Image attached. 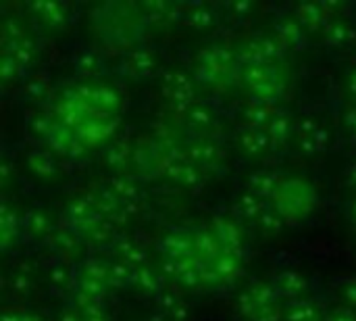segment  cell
<instances>
[{"label": "cell", "instance_id": "c3c4849f", "mask_svg": "<svg viewBox=\"0 0 356 321\" xmlns=\"http://www.w3.org/2000/svg\"><path fill=\"white\" fill-rule=\"evenodd\" d=\"M98 58L94 56V54H83V56H79L77 58V67L86 73V75H92V73H96L98 71Z\"/></svg>", "mask_w": 356, "mask_h": 321}, {"label": "cell", "instance_id": "6f0895ef", "mask_svg": "<svg viewBox=\"0 0 356 321\" xmlns=\"http://www.w3.org/2000/svg\"><path fill=\"white\" fill-rule=\"evenodd\" d=\"M348 182H350V186L356 190V163L348 169Z\"/></svg>", "mask_w": 356, "mask_h": 321}, {"label": "cell", "instance_id": "ba28073f", "mask_svg": "<svg viewBox=\"0 0 356 321\" xmlns=\"http://www.w3.org/2000/svg\"><path fill=\"white\" fill-rule=\"evenodd\" d=\"M294 138H296L298 150L305 152L307 157L321 155L330 146V132L315 119H300L296 123Z\"/></svg>", "mask_w": 356, "mask_h": 321}, {"label": "cell", "instance_id": "f907efd6", "mask_svg": "<svg viewBox=\"0 0 356 321\" xmlns=\"http://www.w3.org/2000/svg\"><path fill=\"white\" fill-rule=\"evenodd\" d=\"M344 123H346L348 132H350V134L356 138V107H353V109H348V111H346V115H344Z\"/></svg>", "mask_w": 356, "mask_h": 321}, {"label": "cell", "instance_id": "836d02e7", "mask_svg": "<svg viewBox=\"0 0 356 321\" xmlns=\"http://www.w3.org/2000/svg\"><path fill=\"white\" fill-rule=\"evenodd\" d=\"M79 278L111 288V265H106V263H102V261H98V259L86 261V263L81 265Z\"/></svg>", "mask_w": 356, "mask_h": 321}, {"label": "cell", "instance_id": "277c9868", "mask_svg": "<svg viewBox=\"0 0 356 321\" xmlns=\"http://www.w3.org/2000/svg\"><path fill=\"white\" fill-rule=\"evenodd\" d=\"M286 48L275 38H259L252 42H244L236 56L246 67H259V65H280L284 58Z\"/></svg>", "mask_w": 356, "mask_h": 321}, {"label": "cell", "instance_id": "f1b7e54d", "mask_svg": "<svg viewBox=\"0 0 356 321\" xmlns=\"http://www.w3.org/2000/svg\"><path fill=\"white\" fill-rule=\"evenodd\" d=\"M236 209H238V213H240V217H244V219H248V221H252V224H257L259 219H261V215L267 211V203L263 201V198H259L257 194H252V192H244V194H240L238 196V201H236Z\"/></svg>", "mask_w": 356, "mask_h": 321}, {"label": "cell", "instance_id": "cb8c5ba5", "mask_svg": "<svg viewBox=\"0 0 356 321\" xmlns=\"http://www.w3.org/2000/svg\"><path fill=\"white\" fill-rule=\"evenodd\" d=\"M194 251L200 261L209 263L223 253V246L219 244V240L215 238V234L209 228H202V230L194 232Z\"/></svg>", "mask_w": 356, "mask_h": 321}, {"label": "cell", "instance_id": "f546056e", "mask_svg": "<svg viewBox=\"0 0 356 321\" xmlns=\"http://www.w3.org/2000/svg\"><path fill=\"white\" fill-rule=\"evenodd\" d=\"M23 228L35 238H48V234H52V217L42 209L27 211L23 215Z\"/></svg>", "mask_w": 356, "mask_h": 321}, {"label": "cell", "instance_id": "5bb4252c", "mask_svg": "<svg viewBox=\"0 0 356 321\" xmlns=\"http://www.w3.org/2000/svg\"><path fill=\"white\" fill-rule=\"evenodd\" d=\"M209 230L215 234V238L219 240V244L223 246V251L242 255L244 253V234L238 228V224L229 221V219H215Z\"/></svg>", "mask_w": 356, "mask_h": 321}, {"label": "cell", "instance_id": "4316f807", "mask_svg": "<svg viewBox=\"0 0 356 321\" xmlns=\"http://www.w3.org/2000/svg\"><path fill=\"white\" fill-rule=\"evenodd\" d=\"M106 190H108L121 205H125V207L136 205V201H138V186H136V182H134L131 178H127V175H117V178H113V180L108 182Z\"/></svg>", "mask_w": 356, "mask_h": 321}, {"label": "cell", "instance_id": "83f0119b", "mask_svg": "<svg viewBox=\"0 0 356 321\" xmlns=\"http://www.w3.org/2000/svg\"><path fill=\"white\" fill-rule=\"evenodd\" d=\"M356 31L355 27L348 21L342 19H334L327 23V27L323 29V38L330 46H346L355 40Z\"/></svg>", "mask_w": 356, "mask_h": 321}, {"label": "cell", "instance_id": "e0dca14e", "mask_svg": "<svg viewBox=\"0 0 356 321\" xmlns=\"http://www.w3.org/2000/svg\"><path fill=\"white\" fill-rule=\"evenodd\" d=\"M154 69H156V58L148 50H134L123 58V71H125V75H129L134 79H144V77L152 75Z\"/></svg>", "mask_w": 356, "mask_h": 321}, {"label": "cell", "instance_id": "b9f144b4", "mask_svg": "<svg viewBox=\"0 0 356 321\" xmlns=\"http://www.w3.org/2000/svg\"><path fill=\"white\" fill-rule=\"evenodd\" d=\"M8 288L15 297H27L33 288L31 276L27 272H13L8 278Z\"/></svg>", "mask_w": 356, "mask_h": 321}, {"label": "cell", "instance_id": "4dcf8cb0", "mask_svg": "<svg viewBox=\"0 0 356 321\" xmlns=\"http://www.w3.org/2000/svg\"><path fill=\"white\" fill-rule=\"evenodd\" d=\"M50 238H52L54 249H56L60 255H65V257H75V255L81 251V244H83L81 234H77V232L71 230V228L58 230V232L50 234Z\"/></svg>", "mask_w": 356, "mask_h": 321}, {"label": "cell", "instance_id": "9a60e30c", "mask_svg": "<svg viewBox=\"0 0 356 321\" xmlns=\"http://www.w3.org/2000/svg\"><path fill=\"white\" fill-rule=\"evenodd\" d=\"M275 40L286 50H302L307 46V29L294 17H286L275 23Z\"/></svg>", "mask_w": 356, "mask_h": 321}, {"label": "cell", "instance_id": "8fae6325", "mask_svg": "<svg viewBox=\"0 0 356 321\" xmlns=\"http://www.w3.org/2000/svg\"><path fill=\"white\" fill-rule=\"evenodd\" d=\"M271 284L275 286L280 299H288L290 303L302 301L305 295L309 292V280L300 272H294V269L277 272Z\"/></svg>", "mask_w": 356, "mask_h": 321}, {"label": "cell", "instance_id": "8992f818", "mask_svg": "<svg viewBox=\"0 0 356 321\" xmlns=\"http://www.w3.org/2000/svg\"><path fill=\"white\" fill-rule=\"evenodd\" d=\"M280 295L275 290V286L271 282H252L238 299V311L242 313L244 320H252L259 311H263L265 307L277 305Z\"/></svg>", "mask_w": 356, "mask_h": 321}, {"label": "cell", "instance_id": "6da1fadb", "mask_svg": "<svg viewBox=\"0 0 356 321\" xmlns=\"http://www.w3.org/2000/svg\"><path fill=\"white\" fill-rule=\"evenodd\" d=\"M273 209L282 215L286 224H296L311 215L317 207V192L315 188L298 178H284L282 186L271 198Z\"/></svg>", "mask_w": 356, "mask_h": 321}, {"label": "cell", "instance_id": "5b68a950", "mask_svg": "<svg viewBox=\"0 0 356 321\" xmlns=\"http://www.w3.org/2000/svg\"><path fill=\"white\" fill-rule=\"evenodd\" d=\"M161 90H163L165 100L177 111H188V109H192L196 104L194 102V98H196L194 81L184 71L165 73L163 81H161Z\"/></svg>", "mask_w": 356, "mask_h": 321}, {"label": "cell", "instance_id": "816d5d0a", "mask_svg": "<svg viewBox=\"0 0 356 321\" xmlns=\"http://www.w3.org/2000/svg\"><path fill=\"white\" fill-rule=\"evenodd\" d=\"M2 321H42L33 315H23V313H2Z\"/></svg>", "mask_w": 356, "mask_h": 321}, {"label": "cell", "instance_id": "44dd1931", "mask_svg": "<svg viewBox=\"0 0 356 321\" xmlns=\"http://www.w3.org/2000/svg\"><path fill=\"white\" fill-rule=\"evenodd\" d=\"M280 111L273 107V102H265V100H254L246 107L244 111V119L248 123V127L254 130H267V125L275 119Z\"/></svg>", "mask_w": 356, "mask_h": 321}, {"label": "cell", "instance_id": "db71d44e", "mask_svg": "<svg viewBox=\"0 0 356 321\" xmlns=\"http://www.w3.org/2000/svg\"><path fill=\"white\" fill-rule=\"evenodd\" d=\"M27 92H29V96L40 98V96H44V94H46V88H44V84H38V81H35V84H31V86H29V90H27Z\"/></svg>", "mask_w": 356, "mask_h": 321}, {"label": "cell", "instance_id": "7402d4cb", "mask_svg": "<svg viewBox=\"0 0 356 321\" xmlns=\"http://www.w3.org/2000/svg\"><path fill=\"white\" fill-rule=\"evenodd\" d=\"M294 130H296V123L292 121V117L288 113H277L275 119L267 125V136L271 140V146H277V148H284L290 138L294 136Z\"/></svg>", "mask_w": 356, "mask_h": 321}, {"label": "cell", "instance_id": "ffe728a7", "mask_svg": "<svg viewBox=\"0 0 356 321\" xmlns=\"http://www.w3.org/2000/svg\"><path fill=\"white\" fill-rule=\"evenodd\" d=\"M284 178L275 171H257L248 178V192L257 194L259 198H273L277 188L282 186Z\"/></svg>", "mask_w": 356, "mask_h": 321}, {"label": "cell", "instance_id": "3957f363", "mask_svg": "<svg viewBox=\"0 0 356 321\" xmlns=\"http://www.w3.org/2000/svg\"><path fill=\"white\" fill-rule=\"evenodd\" d=\"M242 79L248 90L257 96V100L273 102L286 90V73L280 65H259V67H244Z\"/></svg>", "mask_w": 356, "mask_h": 321}, {"label": "cell", "instance_id": "7dc6e473", "mask_svg": "<svg viewBox=\"0 0 356 321\" xmlns=\"http://www.w3.org/2000/svg\"><path fill=\"white\" fill-rule=\"evenodd\" d=\"M79 311H81V315H83V321H108V315H106V311H104L102 303H98V305H90V307L79 309Z\"/></svg>", "mask_w": 356, "mask_h": 321}, {"label": "cell", "instance_id": "d4e9b609", "mask_svg": "<svg viewBox=\"0 0 356 321\" xmlns=\"http://www.w3.org/2000/svg\"><path fill=\"white\" fill-rule=\"evenodd\" d=\"M23 226V217L17 215V211H13L10 207H2L0 211V240H2V249L8 251L13 242H17L19 230Z\"/></svg>", "mask_w": 356, "mask_h": 321}, {"label": "cell", "instance_id": "7a4b0ae2", "mask_svg": "<svg viewBox=\"0 0 356 321\" xmlns=\"http://www.w3.org/2000/svg\"><path fill=\"white\" fill-rule=\"evenodd\" d=\"M196 75L202 84L215 88V90H225L236 81L242 71H238V56L236 52L227 48H209L202 50L198 56L196 65Z\"/></svg>", "mask_w": 356, "mask_h": 321}, {"label": "cell", "instance_id": "f6af8a7d", "mask_svg": "<svg viewBox=\"0 0 356 321\" xmlns=\"http://www.w3.org/2000/svg\"><path fill=\"white\" fill-rule=\"evenodd\" d=\"M21 67L10 58V56H6V54H2V63H0V77L4 79V81H10V79H15V77H19L21 75Z\"/></svg>", "mask_w": 356, "mask_h": 321}, {"label": "cell", "instance_id": "d6986e66", "mask_svg": "<svg viewBox=\"0 0 356 321\" xmlns=\"http://www.w3.org/2000/svg\"><path fill=\"white\" fill-rule=\"evenodd\" d=\"M131 288L142 295V297H159L165 292L163 288V276L159 272H154L152 267H140L134 272V282H131Z\"/></svg>", "mask_w": 356, "mask_h": 321}, {"label": "cell", "instance_id": "11a10c76", "mask_svg": "<svg viewBox=\"0 0 356 321\" xmlns=\"http://www.w3.org/2000/svg\"><path fill=\"white\" fill-rule=\"evenodd\" d=\"M346 86H348V94L356 100V69H353V73L348 75V84Z\"/></svg>", "mask_w": 356, "mask_h": 321}, {"label": "cell", "instance_id": "ab89813d", "mask_svg": "<svg viewBox=\"0 0 356 321\" xmlns=\"http://www.w3.org/2000/svg\"><path fill=\"white\" fill-rule=\"evenodd\" d=\"M134 272L129 265L117 261L111 265V288H125V286H131L134 282Z\"/></svg>", "mask_w": 356, "mask_h": 321}, {"label": "cell", "instance_id": "4fadbf2b", "mask_svg": "<svg viewBox=\"0 0 356 321\" xmlns=\"http://www.w3.org/2000/svg\"><path fill=\"white\" fill-rule=\"evenodd\" d=\"M186 155L198 169H221L227 161L225 150L213 142H196Z\"/></svg>", "mask_w": 356, "mask_h": 321}, {"label": "cell", "instance_id": "f35d334b", "mask_svg": "<svg viewBox=\"0 0 356 321\" xmlns=\"http://www.w3.org/2000/svg\"><path fill=\"white\" fill-rule=\"evenodd\" d=\"M188 25L196 29H209L215 25V13L209 6H194L188 13Z\"/></svg>", "mask_w": 356, "mask_h": 321}, {"label": "cell", "instance_id": "2e32d148", "mask_svg": "<svg viewBox=\"0 0 356 321\" xmlns=\"http://www.w3.org/2000/svg\"><path fill=\"white\" fill-rule=\"evenodd\" d=\"M238 146L240 150L250 157V159H261L263 155H267V150L271 148V140L267 136L265 130H254V127H246L238 134Z\"/></svg>", "mask_w": 356, "mask_h": 321}, {"label": "cell", "instance_id": "30bf717a", "mask_svg": "<svg viewBox=\"0 0 356 321\" xmlns=\"http://www.w3.org/2000/svg\"><path fill=\"white\" fill-rule=\"evenodd\" d=\"M330 2H300L296 6L294 19L307 29V31H317V29H325L330 21H334L332 17V8L327 6Z\"/></svg>", "mask_w": 356, "mask_h": 321}, {"label": "cell", "instance_id": "680465c9", "mask_svg": "<svg viewBox=\"0 0 356 321\" xmlns=\"http://www.w3.org/2000/svg\"><path fill=\"white\" fill-rule=\"evenodd\" d=\"M350 215H353V224H355L356 228V198L353 201V205H350Z\"/></svg>", "mask_w": 356, "mask_h": 321}, {"label": "cell", "instance_id": "7bdbcfd3", "mask_svg": "<svg viewBox=\"0 0 356 321\" xmlns=\"http://www.w3.org/2000/svg\"><path fill=\"white\" fill-rule=\"evenodd\" d=\"M340 297H342L346 307H350V309L356 311V278H346L340 284Z\"/></svg>", "mask_w": 356, "mask_h": 321}, {"label": "cell", "instance_id": "d590c367", "mask_svg": "<svg viewBox=\"0 0 356 321\" xmlns=\"http://www.w3.org/2000/svg\"><path fill=\"white\" fill-rule=\"evenodd\" d=\"M106 163H108L113 169L123 171L125 167L134 165V150H131L127 144L117 142V144H113V146L106 150Z\"/></svg>", "mask_w": 356, "mask_h": 321}, {"label": "cell", "instance_id": "52a82bcc", "mask_svg": "<svg viewBox=\"0 0 356 321\" xmlns=\"http://www.w3.org/2000/svg\"><path fill=\"white\" fill-rule=\"evenodd\" d=\"M161 171L173 180L175 184H181L186 188H196L198 184H202V171L188 159V155L181 152H163L161 159Z\"/></svg>", "mask_w": 356, "mask_h": 321}, {"label": "cell", "instance_id": "bcb514c9", "mask_svg": "<svg viewBox=\"0 0 356 321\" xmlns=\"http://www.w3.org/2000/svg\"><path fill=\"white\" fill-rule=\"evenodd\" d=\"M48 280L52 282V286H56V288H69L71 286V280H73V276H71V272L67 269V267H54V269H50V274H48Z\"/></svg>", "mask_w": 356, "mask_h": 321}, {"label": "cell", "instance_id": "8d00e7d4", "mask_svg": "<svg viewBox=\"0 0 356 321\" xmlns=\"http://www.w3.org/2000/svg\"><path fill=\"white\" fill-rule=\"evenodd\" d=\"M186 119H188V125L196 132H207L215 125V117L213 113L202 107V104H194L192 109L186 111Z\"/></svg>", "mask_w": 356, "mask_h": 321}, {"label": "cell", "instance_id": "9c48e42d", "mask_svg": "<svg viewBox=\"0 0 356 321\" xmlns=\"http://www.w3.org/2000/svg\"><path fill=\"white\" fill-rule=\"evenodd\" d=\"M65 219H67V224H69L71 230H75L77 234H83V236H86V234L102 219V215L98 213L92 194H86V196L73 198V201L67 205V209H65Z\"/></svg>", "mask_w": 356, "mask_h": 321}, {"label": "cell", "instance_id": "d6a6232c", "mask_svg": "<svg viewBox=\"0 0 356 321\" xmlns=\"http://www.w3.org/2000/svg\"><path fill=\"white\" fill-rule=\"evenodd\" d=\"M286 321H321V311L307 299L294 301L286 307Z\"/></svg>", "mask_w": 356, "mask_h": 321}, {"label": "cell", "instance_id": "9f6ffc18", "mask_svg": "<svg viewBox=\"0 0 356 321\" xmlns=\"http://www.w3.org/2000/svg\"><path fill=\"white\" fill-rule=\"evenodd\" d=\"M234 8H236L238 13H248L252 6H250V2H234Z\"/></svg>", "mask_w": 356, "mask_h": 321}, {"label": "cell", "instance_id": "1f68e13d", "mask_svg": "<svg viewBox=\"0 0 356 321\" xmlns=\"http://www.w3.org/2000/svg\"><path fill=\"white\" fill-rule=\"evenodd\" d=\"M117 255H119V261L125 263V265H129L131 269H140V267H146V265H148V255H146V251H144L140 244L131 242V240L119 242V244H117Z\"/></svg>", "mask_w": 356, "mask_h": 321}, {"label": "cell", "instance_id": "681fc988", "mask_svg": "<svg viewBox=\"0 0 356 321\" xmlns=\"http://www.w3.org/2000/svg\"><path fill=\"white\" fill-rule=\"evenodd\" d=\"M325 321H356V311L350 309V307H346V305H342V307L334 309Z\"/></svg>", "mask_w": 356, "mask_h": 321}, {"label": "cell", "instance_id": "7c38bea8", "mask_svg": "<svg viewBox=\"0 0 356 321\" xmlns=\"http://www.w3.org/2000/svg\"><path fill=\"white\" fill-rule=\"evenodd\" d=\"M161 251L165 255V259L171 261H186V259H194L196 251H194V234L175 230L171 234H167L161 242Z\"/></svg>", "mask_w": 356, "mask_h": 321}, {"label": "cell", "instance_id": "603a6c76", "mask_svg": "<svg viewBox=\"0 0 356 321\" xmlns=\"http://www.w3.org/2000/svg\"><path fill=\"white\" fill-rule=\"evenodd\" d=\"M27 165H29L31 173L38 175L40 180H54L58 175V171H60L56 157L52 152H48V150L31 152L29 159H27Z\"/></svg>", "mask_w": 356, "mask_h": 321}, {"label": "cell", "instance_id": "e575fe53", "mask_svg": "<svg viewBox=\"0 0 356 321\" xmlns=\"http://www.w3.org/2000/svg\"><path fill=\"white\" fill-rule=\"evenodd\" d=\"M115 234H117V224L111 221V219H100L88 234H86V240L94 246H106L115 240Z\"/></svg>", "mask_w": 356, "mask_h": 321}, {"label": "cell", "instance_id": "ee69618b", "mask_svg": "<svg viewBox=\"0 0 356 321\" xmlns=\"http://www.w3.org/2000/svg\"><path fill=\"white\" fill-rule=\"evenodd\" d=\"M250 321H286V309L277 303V305L265 307L263 311H259Z\"/></svg>", "mask_w": 356, "mask_h": 321}, {"label": "cell", "instance_id": "484cf974", "mask_svg": "<svg viewBox=\"0 0 356 321\" xmlns=\"http://www.w3.org/2000/svg\"><path fill=\"white\" fill-rule=\"evenodd\" d=\"M156 305L161 309V313L167 318L169 321H188L190 318V311H188V305L173 292H163L156 297Z\"/></svg>", "mask_w": 356, "mask_h": 321}, {"label": "cell", "instance_id": "74e56055", "mask_svg": "<svg viewBox=\"0 0 356 321\" xmlns=\"http://www.w3.org/2000/svg\"><path fill=\"white\" fill-rule=\"evenodd\" d=\"M146 17L152 23H171L175 19V8L165 2H148L146 4Z\"/></svg>", "mask_w": 356, "mask_h": 321}, {"label": "cell", "instance_id": "f5cc1de1", "mask_svg": "<svg viewBox=\"0 0 356 321\" xmlns=\"http://www.w3.org/2000/svg\"><path fill=\"white\" fill-rule=\"evenodd\" d=\"M58 321H83V315H81L79 309H69V311H65V313L60 315V320Z\"/></svg>", "mask_w": 356, "mask_h": 321}, {"label": "cell", "instance_id": "60d3db41", "mask_svg": "<svg viewBox=\"0 0 356 321\" xmlns=\"http://www.w3.org/2000/svg\"><path fill=\"white\" fill-rule=\"evenodd\" d=\"M257 226H259L265 234H277V232H282V228L286 226V221L282 219V215H280L273 207H267V211L261 215V219L257 221Z\"/></svg>", "mask_w": 356, "mask_h": 321}, {"label": "cell", "instance_id": "ac0fdd59", "mask_svg": "<svg viewBox=\"0 0 356 321\" xmlns=\"http://www.w3.org/2000/svg\"><path fill=\"white\" fill-rule=\"evenodd\" d=\"M29 10L42 25L50 29H60L67 23V8L60 2H31Z\"/></svg>", "mask_w": 356, "mask_h": 321}]
</instances>
